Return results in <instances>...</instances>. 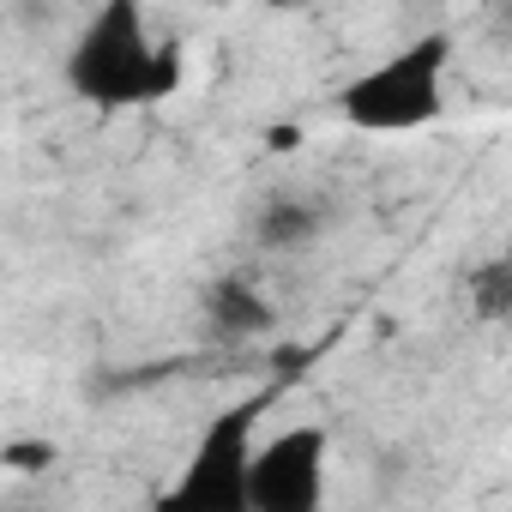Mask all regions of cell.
Here are the masks:
<instances>
[{"instance_id": "1", "label": "cell", "mask_w": 512, "mask_h": 512, "mask_svg": "<svg viewBox=\"0 0 512 512\" xmlns=\"http://www.w3.org/2000/svg\"><path fill=\"white\" fill-rule=\"evenodd\" d=\"M181 85V49H157L145 0H103L67 49V91L91 109H145Z\"/></svg>"}, {"instance_id": "8", "label": "cell", "mask_w": 512, "mask_h": 512, "mask_svg": "<svg viewBox=\"0 0 512 512\" xmlns=\"http://www.w3.org/2000/svg\"><path fill=\"white\" fill-rule=\"evenodd\" d=\"M266 7H272V13H290V7H302V0H266Z\"/></svg>"}, {"instance_id": "2", "label": "cell", "mask_w": 512, "mask_h": 512, "mask_svg": "<svg viewBox=\"0 0 512 512\" xmlns=\"http://www.w3.org/2000/svg\"><path fill=\"white\" fill-rule=\"evenodd\" d=\"M446 73H452V37L422 31L416 43L392 49L368 73H356L338 91V115L356 133H416L434 127L446 109Z\"/></svg>"}, {"instance_id": "4", "label": "cell", "mask_w": 512, "mask_h": 512, "mask_svg": "<svg viewBox=\"0 0 512 512\" xmlns=\"http://www.w3.org/2000/svg\"><path fill=\"white\" fill-rule=\"evenodd\" d=\"M332 434L320 422H296L247 452V512H314L326 500Z\"/></svg>"}, {"instance_id": "3", "label": "cell", "mask_w": 512, "mask_h": 512, "mask_svg": "<svg viewBox=\"0 0 512 512\" xmlns=\"http://www.w3.org/2000/svg\"><path fill=\"white\" fill-rule=\"evenodd\" d=\"M260 410H266V392H253V398H241L205 422L181 482L169 488V506H181V512H247V452H253Z\"/></svg>"}, {"instance_id": "5", "label": "cell", "mask_w": 512, "mask_h": 512, "mask_svg": "<svg viewBox=\"0 0 512 512\" xmlns=\"http://www.w3.org/2000/svg\"><path fill=\"white\" fill-rule=\"evenodd\" d=\"M199 320H205V338L211 344H247V338H266L278 308L266 302V290L229 272V278H211L205 296H199Z\"/></svg>"}, {"instance_id": "7", "label": "cell", "mask_w": 512, "mask_h": 512, "mask_svg": "<svg viewBox=\"0 0 512 512\" xmlns=\"http://www.w3.org/2000/svg\"><path fill=\"white\" fill-rule=\"evenodd\" d=\"M49 458H55L49 440H31V446H7V452H0V464H7V470H49Z\"/></svg>"}, {"instance_id": "6", "label": "cell", "mask_w": 512, "mask_h": 512, "mask_svg": "<svg viewBox=\"0 0 512 512\" xmlns=\"http://www.w3.org/2000/svg\"><path fill=\"white\" fill-rule=\"evenodd\" d=\"M326 223H332L326 199H314V193H272L260 211H253V241H260L266 253H296V247L320 241Z\"/></svg>"}]
</instances>
